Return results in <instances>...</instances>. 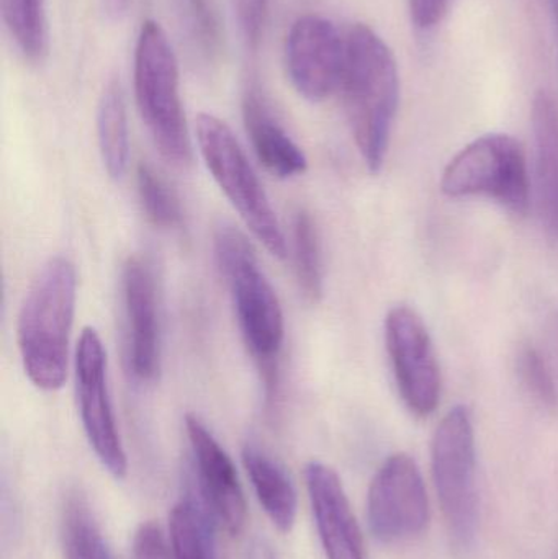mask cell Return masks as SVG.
Returning a JSON list of instances; mask_svg holds the SVG:
<instances>
[{
    "instance_id": "obj_1",
    "label": "cell",
    "mask_w": 558,
    "mask_h": 559,
    "mask_svg": "<svg viewBox=\"0 0 558 559\" xmlns=\"http://www.w3.org/2000/svg\"><path fill=\"white\" fill-rule=\"evenodd\" d=\"M341 91L357 150L377 174L399 110L400 78L392 49L366 23H356L347 35Z\"/></svg>"
},
{
    "instance_id": "obj_2",
    "label": "cell",
    "mask_w": 558,
    "mask_h": 559,
    "mask_svg": "<svg viewBox=\"0 0 558 559\" xmlns=\"http://www.w3.org/2000/svg\"><path fill=\"white\" fill-rule=\"evenodd\" d=\"M216 264L228 285L242 341L261 371L268 401H274L278 383V361L284 347L285 324L281 301L246 236L222 223L216 228Z\"/></svg>"
},
{
    "instance_id": "obj_3",
    "label": "cell",
    "mask_w": 558,
    "mask_h": 559,
    "mask_svg": "<svg viewBox=\"0 0 558 559\" xmlns=\"http://www.w3.org/2000/svg\"><path fill=\"white\" fill-rule=\"evenodd\" d=\"M78 275L64 258L49 259L20 309L16 342L26 377L43 391L68 378L69 338L74 322Z\"/></svg>"
},
{
    "instance_id": "obj_4",
    "label": "cell",
    "mask_w": 558,
    "mask_h": 559,
    "mask_svg": "<svg viewBox=\"0 0 558 559\" xmlns=\"http://www.w3.org/2000/svg\"><path fill=\"white\" fill-rule=\"evenodd\" d=\"M134 98L161 156L174 166L192 160L189 127L180 100L179 62L167 33L146 20L134 51Z\"/></svg>"
},
{
    "instance_id": "obj_5",
    "label": "cell",
    "mask_w": 558,
    "mask_h": 559,
    "mask_svg": "<svg viewBox=\"0 0 558 559\" xmlns=\"http://www.w3.org/2000/svg\"><path fill=\"white\" fill-rule=\"evenodd\" d=\"M197 141L210 174L245 225L274 258L284 259L287 255L284 233L271 200L231 128L215 115L200 114Z\"/></svg>"
},
{
    "instance_id": "obj_6",
    "label": "cell",
    "mask_w": 558,
    "mask_h": 559,
    "mask_svg": "<svg viewBox=\"0 0 558 559\" xmlns=\"http://www.w3.org/2000/svg\"><path fill=\"white\" fill-rule=\"evenodd\" d=\"M441 190L451 199L484 197L524 216L531 205V177L523 144L504 133L485 134L452 157Z\"/></svg>"
},
{
    "instance_id": "obj_7",
    "label": "cell",
    "mask_w": 558,
    "mask_h": 559,
    "mask_svg": "<svg viewBox=\"0 0 558 559\" xmlns=\"http://www.w3.org/2000/svg\"><path fill=\"white\" fill-rule=\"evenodd\" d=\"M431 472L449 532L465 547L478 527L477 445L467 406L452 407L436 427Z\"/></svg>"
},
{
    "instance_id": "obj_8",
    "label": "cell",
    "mask_w": 558,
    "mask_h": 559,
    "mask_svg": "<svg viewBox=\"0 0 558 559\" xmlns=\"http://www.w3.org/2000/svg\"><path fill=\"white\" fill-rule=\"evenodd\" d=\"M385 345L406 409L416 417L435 414L441 401V368L422 316L406 305L390 309L385 318Z\"/></svg>"
},
{
    "instance_id": "obj_9",
    "label": "cell",
    "mask_w": 558,
    "mask_h": 559,
    "mask_svg": "<svg viewBox=\"0 0 558 559\" xmlns=\"http://www.w3.org/2000/svg\"><path fill=\"white\" fill-rule=\"evenodd\" d=\"M370 532L382 544L412 540L428 527L429 499L412 456L395 453L380 466L367 495Z\"/></svg>"
},
{
    "instance_id": "obj_10",
    "label": "cell",
    "mask_w": 558,
    "mask_h": 559,
    "mask_svg": "<svg viewBox=\"0 0 558 559\" xmlns=\"http://www.w3.org/2000/svg\"><path fill=\"white\" fill-rule=\"evenodd\" d=\"M75 390L92 450L111 476L124 478L128 460L108 391L107 354L94 328H84L75 348Z\"/></svg>"
},
{
    "instance_id": "obj_11",
    "label": "cell",
    "mask_w": 558,
    "mask_h": 559,
    "mask_svg": "<svg viewBox=\"0 0 558 559\" xmlns=\"http://www.w3.org/2000/svg\"><path fill=\"white\" fill-rule=\"evenodd\" d=\"M346 39L331 20L304 15L285 39V68L295 91L310 102H323L341 88Z\"/></svg>"
},
{
    "instance_id": "obj_12",
    "label": "cell",
    "mask_w": 558,
    "mask_h": 559,
    "mask_svg": "<svg viewBox=\"0 0 558 559\" xmlns=\"http://www.w3.org/2000/svg\"><path fill=\"white\" fill-rule=\"evenodd\" d=\"M186 429L205 509L219 527L236 537L241 534L248 519V506L238 472L228 453L199 417L189 414Z\"/></svg>"
},
{
    "instance_id": "obj_13",
    "label": "cell",
    "mask_w": 558,
    "mask_h": 559,
    "mask_svg": "<svg viewBox=\"0 0 558 559\" xmlns=\"http://www.w3.org/2000/svg\"><path fill=\"white\" fill-rule=\"evenodd\" d=\"M123 299L131 373L150 383L161 371V329L156 280L146 259H128L123 269Z\"/></svg>"
},
{
    "instance_id": "obj_14",
    "label": "cell",
    "mask_w": 558,
    "mask_h": 559,
    "mask_svg": "<svg viewBox=\"0 0 558 559\" xmlns=\"http://www.w3.org/2000/svg\"><path fill=\"white\" fill-rule=\"evenodd\" d=\"M305 481L318 534L328 559H367L363 532L340 476L331 466L311 462Z\"/></svg>"
},
{
    "instance_id": "obj_15",
    "label": "cell",
    "mask_w": 558,
    "mask_h": 559,
    "mask_svg": "<svg viewBox=\"0 0 558 559\" xmlns=\"http://www.w3.org/2000/svg\"><path fill=\"white\" fill-rule=\"evenodd\" d=\"M242 118L259 163L278 179L301 176L308 159L281 127L259 88L249 87L242 98Z\"/></svg>"
},
{
    "instance_id": "obj_16",
    "label": "cell",
    "mask_w": 558,
    "mask_h": 559,
    "mask_svg": "<svg viewBox=\"0 0 558 559\" xmlns=\"http://www.w3.org/2000/svg\"><path fill=\"white\" fill-rule=\"evenodd\" d=\"M531 118L541 210L546 225L558 236V108L547 92L541 91L534 97Z\"/></svg>"
},
{
    "instance_id": "obj_17",
    "label": "cell",
    "mask_w": 558,
    "mask_h": 559,
    "mask_svg": "<svg viewBox=\"0 0 558 559\" xmlns=\"http://www.w3.org/2000/svg\"><path fill=\"white\" fill-rule=\"evenodd\" d=\"M242 463L258 496L259 504L281 532H290L297 519V491L281 465L259 447L248 443Z\"/></svg>"
},
{
    "instance_id": "obj_18",
    "label": "cell",
    "mask_w": 558,
    "mask_h": 559,
    "mask_svg": "<svg viewBox=\"0 0 558 559\" xmlns=\"http://www.w3.org/2000/svg\"><path fill=\"white\" fill-rule=\"evenodd\" d=\"M97 138L108 176L115 180L121 179L130 159V133L123 88L117 79H111L105 85L98 100Z\"/></svg>"
},
{
    "instance_id": "obj_19",
    "label": "cell",
    "mask_w": 558,
    "mask_h": 559,
    "mask_svg": "<svg viewBox=\"0 0 558 559\" xmlns=\"http://www.w3.org/2000/svg\"><path fill=\"white\" fill-rule=\"evenodd\" d=\"M7 32L23 58L45 61L49 52V25L46 0H0Z\"/></svg>"
},
{
    "instance_id": "obj_20",
    "label": "cell",
    "mask_w": 558,
    "mask_h": 559,
    "mask_svg": "<svg viewBox=\"0 0 558 559\" xmlns=\"http://www.w3.org/2000/svg\"><path fill=\"white\" fill-rule=\"evenodd\" d=\"M292 236H294L292 248H294L298 285L308 301L317 302L323 296V255H321L320 233L310 213L305 210L295 213Z\"/></svg>"
},
{
    "instance_id": "obj_21",
    "label": "cell",
    "mask_w": 558,
    "mask_h": 559,
    "mask_svg": "<svg viewBox=\"0 0 558 559\" xmlns=\"http://www.w3.org/2000/svg\"><path fill=\"white\" fill-rule=\"evenodd\" d=\"M170 545L174 559H215L209 521L192 501L179 502L170 512Z\"/></svg>"
},
{
    "instance_id": "obj_22",
    "label": "cell",
    "mask_w": 558,
    "mask_h": 559,
    "mask_svg": "<svg viewBox=\"0 0 558 559\" xmlns=\"http://www.w3.org/2000/svg\"><path fill=\"white\" fill-rule=\"evenodd\" d=\"M66 559H110L85 499L72 495L66 502L62 522Z\"/></svg>"
},
{
    "instance_id": "obj_23",
    "label": "cell",
    "mask_w": 558,
    "mask_h": 559,
    "mask_svg": "<svg viewBox=\"0 0 558 559\" xmlns=\"http://www.w3.org/2000/svg\"><path fill=\"white\" fill-rule=\"evenodd\" d=\"M136 182L138 195L146 218L157 228H179L182 225V210L163 177L153 167L141 164L138 167Z\"/></svg>"
},
{
    "instance_id": "obj_24",
    "label": "cell",
    "mask_w": 558,
    "mask_h": 559,
    "mask_svg": "<svg viewBox=\"0 0 558 559\" xmlns=\"http://www.w3.org/2000/svg\"><path fill=\"white\" fill-rule=\"evenodd\" d=\"M190 38L202 55L212 58L218 51L219 29L209 0H176Z\"/></svg>"
},
{
    "instance_id": "obj_25",
    "label": "cell",
    "mask_w": 558,
    "mask_h": 559,
    "mask_svg": "<svg viewBox=\"0 0 558 559\" xmlns=\"http://www.w3.org/2000/svg\"><path fill=\"white\" fill-rule=\"evenodd\" d=\"M518 373L524 388L544 406H556L557 386L546 358L534 347H524L518 355Z\"/></svg>"
},
{
    "instance_id": "obj_26",
    "label": "cell",
    "mask_w": 558,
    "mask_h": 559,
    "mask_svg": "<svg viewBox=\"0 0 558 559\" xmlns=\"http://www.w3.org/2000/svg\"><path fill=\"white\" fill-rule=\"evenodd\" d=\"M236 20L249 48H258L268 15L269 0H233Z\"/></svg>"
},
{
    "instance_id": "obj_27",
    "label": "cell",
    "mask_w": 558,
    "mask_h": 559,
    "mask_svg": "<svg viewBox=\"0 0 558 559\" xmlns=\"http://www.w3.org/2000/svg\"><path fill=\"white\" fill-rule=\"evenodd\" d=\"M134 559H174L173 545L167 544L166 535L156 522H143L134 532Z\"/></svg>"
},
{
    "instance_id": "obj_28",
    "label": "cell",
    "mask_w": 558,
    "mask_h": 559,
    "mask_svg": "<svg viewBox=\"0 0 558 559\" xmlns=\"http://www.w3.org/2000/svg\"><path fill=\"white\" fill-rule=\"evenodd\" d=\"M451 0H409L412 20L419 29H431L442 22Z\"/></svg>"
},
{
    "instance_id": "obj_29",
    "label": "cell",
    "mask_w": 558,
    "mask_h": 559,
    "mask_svg": "<svg viewBox=\"0 0 558 559\" xmlns=\"http://www.w3.org/2000/svg\"><path fill=\"white\" fill-rule=\"evenodd\" d=\"M241 559H277L271 545L265 540H254L248 548Z\"/></svg>"
},
{
    "instance_id": "obj_30",
    "label": "cell",
    "mask_w": 558,
    "mask_h": 559,
    "mask_svg": "<svg viewBox=\"0 0 558 559\" xmlns=\"http://www.w3.org/2000/svg\"><path fill=\"white\" fill-rule=\"evenodd\" d=\"M102 3H104L105 13L110 19L120 20L127 13L130 0H102Z\"/></svg>"
},
{
    "instance_id": "obj_31",
    "label": "cell",
    "mask_w": 558,
    "mask_h": 559,
    "mask_svg": "<svg viewBox=\"0 0 558 559\" xmlns=\"http://www.w3.org/2000/svg\"><path fill=\"white\" fill-rule=\"evenodd\" d=\"M553 5L554 26H556L557 62H558V0H550Z\"/></svg>"
}]
</instances>
